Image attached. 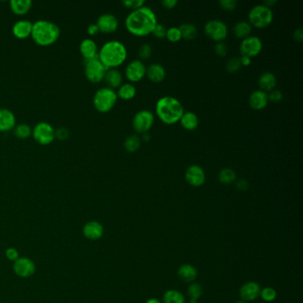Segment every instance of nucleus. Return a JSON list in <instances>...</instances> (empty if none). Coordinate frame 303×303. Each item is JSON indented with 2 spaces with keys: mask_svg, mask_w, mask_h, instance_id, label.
Masks as SVG:
<instances>
[{
  "mask_svg": "<svg viewBox=\"0 0 303 303\" xmlns=\"http://www.w3.org/2000/svg\"><path fill=\"white\" fill-rule=\"evenodd\" d=\"M125 24L130 33L137 37H145L152 33L158 24V18L152 8L144 6L131 12L126 16Z\"/></svg>",
  "mask_w": 303,
  "mask_h": 303,
  "instance_id": "nucleus-1",
  "label": "nucleus"
},
{
  "mask_svg": "<svg viewBox=\"0 0 303 303\" xmlns=\"http://www.w3.org/2000/svg\"><path fill=\"white\" fill-rule=\"evenodd\" d=\"M98 58L107 69H117L126 62L127 49L120 41H108L99 50Z\"/></svg>",
  "mask_w": 303,
  "mask_h": 303,
  "instance_id": "nucleus-2",
  "label": "nucleus"
},
{
  "mask_svg": "<svg viewBox=\"0 0 303 303\" xmlns=\"http://www.w3.org/2000/svg\"><path fill=\"white\" fill-rule=\"evenodd\" d=\"M184 112L182 104L175 97H161L156 104V114L167 125L179 122Z\"/></svg>",
  "mask_w": 303,
  "mask_h": 303,
  "instance_id": "nucleus-3",
  "label": "nucleus"
},
{
  "mask_svg": "<svg viewBox=\"0 0 303 303\" xmlns=\"http://www.w3.org/2000/svg\"><path fill=\"white\" fill-rule=\"evenodd\" d=\"M61 35L60 27L51 21L38 20L33 22L31 36L34 42L41 46L55 44Z\"/></svg>",
  "mask_w": 303,
  "mask_h": 303,
  "instance_id": "nucleus-4",
  "label": "nucleus"
},
{
  "mask_svg": "<svg viewBox=\"0 0 303 303\" xmlns=\"http://www.w3.org/2000/svg\"><path fill=\"white\" fill-rule=\"evenodd\" d=\"M117 100H118V95H117V92H115L114 89L104 86L98 89L95 92L92 98V104L99 112L106 113L114 108L117 104Z\"/></svg>",
  "mask_w": 303,
  "mask_h": 303,
  "instance_id": "nucleus-5",
  "label": "nucleus"
},
{
  "mask_svg": "<svg viewBox=\"0 0 303 303\" xmlns=\"http://www.w3.org/2000/svg\"><path fill=\"white\" fill-rule=\"evenodd\" d=\"M274 15L272 9L268 8L267 6L263 4L256 5L248 14L249 23L251 26L263 29L270 25V23L273 21Z\"/></svg>",
  "mask_w": 303,
  "mask_h": 303,
  "instance_id": "nucleus-6",
  "label": "nucleus"
},
{
  "mask_svg": "<svg viewBox=\"0 0 303 303\" xmlns=\"http://www.w3.org/2000/svg\"><path fill=\"white\" fill-rule=\"evenodd\" d=\"M34 140L41 145H49L56 139V130L47 122L41 121L32 128Z\"/></svg>",
  "mask_w": 303,
  "mask_h": 303,
  "instance_id": "nucleus-7",
  "label": "nucleus"
},
{
  "mask_svg": "<svg viewBox=\"0 0 303 303\" xmlns=\"http://www.w3.org/2000/svg\"><path fill=\"white\" fill-rule=\"evenodd\" d=\"M107 70V68L104 66L98 57L85 61V77L92 83H100L103 81Z\"/></svg>",
  "mask_w": 303,
  "mask_h": 303,
  "instance_id": "nucleus-8",
  "label": "nucleus"
},
{
  "mask_svg": "<svg viewBox=\"0 0 303 303\" xmlns=\"http://www.w3.org/2000/svg\"><path fill=\"white\" fill-rule=\"evenodd\" d=\"M154 121H155V117L152 111L148 110L138 111L136 114L133 116V129L139 133H148L152 126L154 125Z\"/></svg>",
  "mask_w": 303,
  "mask_h": 303,
  "instance_id": "nucleus-9",
  "label": "nucleus"
},
{
  "mask_svg": "<svg viewBox=\"0 0 303 303\" xmlns=\"http://www.w3.org/2000/svg\"><path fill=\"white\" fill-rule=\"evenodd\" d=\"M205 33L216 42H222L228 36V26L221 20H210L205 25Z\"/></svg>",
  "mask_w": 303,
  "mask_h": 303,
  "instance_id": "nucleus-10",
  "label": "nucleus"
},
{
  "mask_svg": "<svg viewBox=\"0 0 303 303\" xmlns=\"http://www.w3.org/2000/svg\"><path fill=\"white\" fill-rule=\"evenodd\" d=\"M13 270L17 277L21 278H30L33 277L36 273L37 267L32 260L26 257L21 256L15 263H13Z\"/></svg>",
  "mask_w": 303,
  "mask_h": 303,
  "instance_id": "nucleus-11",
  "label": "nucleus"
},
{
  "mask_svg": "<svg viewBox=\"0 0 303 303\" xmlns=\"http://www.w3.org/2000/svg\"><path fill=\"white\" fill-rule=\"evenodd\" d=\"M263 47V41L259 37L249 36L242 40L239 49L241 56H248L251 58L258 56L262 52Z\"/></svg>",
  "mask_w": 303,
  "mask_h": 303,
  "instance_id": "nucleus-12",
  "label": "nucleus"
},
{
  "mask_svg": "<svg viewBox=\"0 0 303 303\" xmlns=\"http://www.w3.org/2000/svg\"><path fill=\"white\" fill-rule=\"evenodd\" d=\"M146 70L147 68L141 60H133L126 66V78L133 83L141 81L146 76Z\"/></svg>",
  "mask_w": 303,
  "mask_h": 303,
  "instance_id": "nucleus-13",
  "label": "nucleus"
},
{
  "mask_svg": "<svg viewBox=\"0 0 303 303\" xmlns=\"http://www.w3.org/2000/svg\"><path fill=\"white\" fill-rule=\"evenodd\" d=\"M206 173L197 165L189 166L185 172V180L192 187H201L206 182Z\"/></svg>",
  "mask_w": 303,
  "mask_h": 303,
  "instance_id": "nucleus-14",
  "label": "nucleus"
},
{
  "mask_svg": "<svg viewBox=\"0 0 303 303\" xmlns=\"http://www.w3.org/2000/svg\"><path fill=\"white\" fill-rule=\"evenodd\" d=\"M82 234L87 240H99L104 237V225L98 221H89L83 226Z\"/></svg>",
  "mask_w": 303,
  "mask_h": 303,
  "instance_id": "nucleus-15",
  "label": "nucleus"
},
{
  "mask_svg": "<svg viewBox=\"0 0 303 303\" xmlns=\"http://www.w3.org/2000/svg\"><path fill=\"white\" fill-rule=\"evenodd\" d=\"M96 25L103 33H113L119 28L118 18L112 14H103L97 19Z\"/></svg>",
  "mask_w": 303,
  "mask_h": 303,
  "instance_id": "nucleus-16",
  "label": "nucleus"
},
{
  "mask_svg": "<svg viewBox=\"0 0 303 303\" xmlns=\"http://www.w3.org/2000/svg\"><path fill=\"white\" fill-rule=\"evenodd\" d=\"M32 26H33V22H30L29 20H25V19L19 20L15 22L12 28V32L14 34V36L19 39H25L27 37L31 36Z\"/></svg>",
  "mask_w": 303,
  "mask_h": 303,
  "instance_id": "nucleus-17",
  "label": "nucleus"
},
{
  "mask_svg": "<svg viewBox=\"0 0 303 303\" xmlns=\"http://www.w3.org/2000/svg\"><path fill=\"white\" fill-rule=\"evenodd\" d=\"M261 290L262 289L258 283L254 281L247 282L241 286L239 294L244 301H251L260 297Z\"/></svg>",
  "mask_w": 303,
  "mask_h": 303,
  "instance_id": "nucleus-18",
  "label": "nucleus"
},
{
  "mask_svg": "<svg viewBox=\"0 0 303 303\" xmlns=\"http://www.w3.org/2000/svg\"><path fill=\"white\" fill-rule=\"evenodd\" d=\"M16 126V118L13 111L7 108L0 109V132H8Z\"/></svg>",
  "mask_w": 303,
  "mask_h": 303,
  "instance_id": "nucleus-19",
  "label": "nucleus"
},
{
  "mask_svg": "<svg viewBox=\"0 0 303 303\" xmlns=\"http://www.w3.org/2000/svg\"><path fill=\"white\" fill-rule=\"evenodd\" d=\"M79 51L85 61V60L93 59L98 57L99 49L96 42L92 38L87 37L81 41V43L79 44Z\"/></svg>",
  "mask_w": 303,
  "mask_h": 303,
  "instance_id": "nucleus-20",
  "label": "nucleus"
},
{
  "mask_svg": "<svg viewBox=\"0 0 303 303\" xmlns=\"http://www.w3.org/2000/svg\"><path fill=\"white\" fill-rule=\"evenodd\" d=\"M269 104L268 94L267 92H263L262 90H256L251 92L249 97V105L251 109L256 111H261L267 107Z\"/></svg>",
  "mask_w": 303,
  "mask_h": 303,
  "instance_id": "nucleus-21",
  "label": "nucleus"
},
{
  "mask_svg": "<svg viewBox=\"0 0 303 303\" xmlns=\"http://www.w3.org/2000/svg\"><path fill=\"white\" fill-rule=\"evenodd\" d=\"M146 76L148 77L150 81L154 82V83H159V82L163 81L166 78L167 71L161 64L153 63L147 68Z\"/></svg>",
  "mask_w": 303,
  "mask_h": 303,
  "instance_id": "nucleus-22",
  "label": "nucleus"
},
{
  "mask_svg": "<svg viewBox=\"0 0 303 303\" xmlns=\"http://www.w3.org/2000/svg\"><path fill=\"white\" fill-rule=\"evenodd\" d=\"M258 84H259L260 90H262L263 92H269L276 87L277 78L272 72L266 71L260 76Z\"/></svg>",
  "mask_w": 303,
  "mask_h": 303,
  "instance_id": "nucleus-23",
  "label": "nucleus"
},
{
  "mask_svg": "<svg viewBox=\"0 0 303 303\" xmlns=\"http://www.w3.org/2000/svg\"><path fill=\"white\" fill-rule=\"evenodd\" d=\"M177 276L181 281L185 283H193L197 277L196 268L190 264L181 265L177 271Z\"/></svg>",
  "mask_w": 303,
  "mask_h": 303,
  "instance_id": "nucleus-24",
  "label": "nucleus"
},
{
  "mask_svg": "<svg viewBox=\"0 0 303 303\" xmlns=\"http://www.w3.org/2000/svg\"><path fill=\"white\" fill-rule=\"evenodd\" d=\"M104 80L111 89L119 88L122 85L123 76L118 69H108Z\"/></svg>",
  "mask_w": 303,
  "mask_h": 303,
  "instance_id": "nucleus-25",
  "label": "nucleus"
},
{
  "mask_svg": "<svg viewBox=\"0 0 303 303\" xmlns=\"http://www.w3.org/2000/svg\"><path fill=\"white\" fill-rule=\"evenodd\" d=\"M179 122L181 123V126L184 129L193 131L198 126L199 119L196 114L192 111H187L183 113Z\"/></svg>",
  "mask_w": 303,
  "mask_h": 303,
  "instance_id": "nucleus-26",
  "label": "nucleus"
},
{
  "mask_svg": "<svg viewBox=\"0 0 303 303\" xmlns=\"http://www.w3.org/2000/svg\"><path fill=\"white\" fill-rule=\"evenodd\" d=\"M31 8H32L31 0H11L10 1V8L15 15H26Z\"/></svg>",
  "mask_w": 303,
  "mask_h": 303,
  "instance_id": "nucleus-27",
  "label": "nucleus"
},
{
  "mask_svg": "<svg viewBox=\"0 0 303 303\" xmlns=\"http://www.w3.org/2000/svg\"><path fill=\"white\" fill-rule=\"evenodd\" d=\"M234 35L238 38L244 39L249 37L251 32V25L246 21L238 22L233 27Z\"/></svg>",
  "mask_w": 303,
  "mask_h": 303,
  "instance_id": "nucleus-28",
  "label": "nucleus"
},
{
  "mask_svg": "<svg viewBox=\"0 0 303 303\" xmlns=\"http://www.w3.org/2000/svg\"><path fill=\"white\" fill-rule=\"evenodd\" d=\"M136 88L131 83H125L119 87V91L117 92V95L123 100H131L136 95Z\"/></svg>",
  "mask_w": 303,
  "mask_h": 303,
  "instance_id": "nucleus-29",
  "label": "nucleus"
},
{
  "mask_svg": "<svg viewBox=\"0 0 303 303\" xmlns=\"http://www.w3.org/2000/svg\"><path fill=\"white\" fill-rule=\"evenodd\" d=\"M181 30V37L187 40H192L197 36V29L196 27L190 22H184L181 26L179 27Z\"/></svg>",
  "mask_w": 303,
  "mask_h": 303,
  "instance_id": "nucleus-30",
  "label": "nucleus"
},
{
  "mask_svg": "<svg viewBox=\"0 0 303 303\" xmlns=\"http://www.w3.org/2000/svg\"><path fill=\"white\" fill-rule=\"evenodd\" d=\"M218 179L222 184L229 185L237 180V174L235 173V171L231 168L226 167L220 171Z\"/></svg>",
  "mask_w": 303,
  "mask_h": 303,
  "instance_id": "nucleus-31",
  "label": "nucleus"
},
{
  "mask_svg": "<svg viewBox=\"0 0 303 303\" xmlns=\"http://www.w3.org/2000/svg\"><path fill=\"white\" fill-rule=\"evenodd\" d=\"M164 303H185V297L176 290H168L163 297Z\"/></svg>",
  "mask_w": 303,
  "mask_h": 303,
  "instance_id": "nucleus-32",
  "label": "nucleus"
},
{
  "mask_svg": "<svg viewBox=\"0 0 303 303\" xmlns=\"http://www.w3.org/2000/svg\"><path fill=\"white\" fill-rule=\"evenodd\" d=\"M141 139L140 137L137 135H130L125 140L124 147L126 152H135L141 147Z\"/></svg>",
  "mask_w": 303,
  "mask_h": 303,
  "instance_id": "nucleus-33",
  "label": "nucleus"
},
{
  "mask_svg": "<svg viewBox=\"0 0 303 303\" xmlns=\"http://www.w3.org/2000/svg\"><path fill=\"white\" fill-rule=\"evenodd\" d=\"M14 132H15V136L19 139L24 140V139L29 138L32 134V128L28 124L21 123L17 126H15Z\"/></svg>",
  "mask_w": 303,
  "mask_h": 303,
  "instance_id": "nucleus-34",
  "label": "nucleus"
},
{
  "mask_svg": "<svg viewBox=\"0 0 303 303\" xmlns=\"http://www.w3.org/2000/svg\"><path fill=\"white\" fill-rule=\"evenodd\" d=\"M203 286L197 283H191L188 287V296L190 301H197L203 294Z\"/></svg>",
  "mask_w": 303,
  "mask_h": 303,
  "instance_id": "nucleus-35",
  "label": "nucleus"
},
{
  "mask_svg": "<svg viewBox=\"0 0 303 303\" xmlns=\"http://www.w3.org/2000/svg\"><path fill=\"white\" fill-rule=\"evenodd\" d=\"M240 59L239 57H232L226 63V70L229 73H236L241 69Z\"/></svg>",
  "mask_w": 303,
  "mask_h": 303,
  "instance_id": "nucleus-36",
  "label": "nucleus"
},
{
  "mask_svg": "<svg viewBox=\"0 0 303 303\" xmlns=\"http://www.w3.org/2000/svg\"><path fill=\"white\" fill-rule=\"evenodd\" d=\"M260 296L262 297L263 300H265L267 302H270L277 298V292L272 287H265L261 290Z\"/></svg>",
  "mask_w": 303,
  "mask_h": 303,
  "instance_id": "nucleus-37",
  "label": "nucleus"
},
{
  "mask_svg": "<svg viewBox=\"0 0 303 303\" xmlns=\"http://www.w3.org/2000/svg\"><path fill=\"white\" fill-rule=\"evenodd\" d=\"M166 37L168 40L174 42V43L181 40L182 37H181V30L179 29V27H171L169 29H167Z\"/></svg>",
  "mask_w": 303,
  "mask_h": 303,
  "instance_id": "nucleus-38",
  "label": "nucleus"
},
{
  "mask_svg": "<svg viewBox=\"0 0 303 303\" xmlns=\"http://www.w3.org/2000/svg\"><path fill=\"white\" fill-rule=\"evenodd\" d=\"M152 45L149 44H141V46L138 49V56L142 60H147L152 56Z\"/></svg>",
  "mask_w": 303,
  "mask_h": 303,
  "instance_id": "nucleus-39",
  "label": "nucleus"
},
{
  "mask_svg": "<svg viewBox=\"0 0 303 303\" xmlns=\"http://www.w3.org/2000/svg\"><path fill=\"white\" fill-rule=\"evenodd\" d=\"M122 4L126 8L133 9V10H136V9L144 7L145 1L144 0H124L122 1Z\"/></svg>",
  "mask_w": 303,
  "mask_h": 303,
  "instance_id": "nucleus-40",
  "label": "nucleus"
},
{
  "mask_svg": "<svg viewBox=\"0 0 303 303\" xmlns=\"http://www.w3.org/2000/svg\"><path fill=\"white\" fill-rule=\"evenodd\" d=\"M267 94H268L269 102H271V103L277 104V103H279V102L283 100V93H282L280 90L273 89L270 92H267Z\"/></svg>",
  "mask_w": 303,
  "mask_h": 303,
  "instance_id": "nucleus-41",
  "label": "nucleus"
},
{
  "mask_svg": "<svg viewBox=\"0 0 303 303\" xmlns=\"http://www.w3.org/2000/svg\"><path fill=\"white\" fill-rule=\"evenodd\" d=\"M5 255H6V258L9 260L12 263H15L16 260H18L21 257L18 250L15 247L7 248V250L5 251Z\"/></svg>",
  "mask_w": 303,
  "mask_h": 303,
  "instance_id": "nucleus-42",
  "label": "nucleus"
},
{
  "mask_svg": "<svg viewBox=\"0 0 303 303\" xmlns=\"http://www.w3.org/2000/svg\"><path fill=\"white\" fill-rule=\"evenodd\" d=\"M219 4L226 11H233L237 8V2L236 0H220Z\"/></svg>",
  "mask_w": 303,
  "mask_h": 303,
  "instance_id": "nucleus-43",
  "label": "nucleus"
},
{
  "mask_svg": "<svg viewBox=\"0 0 303 303\" xmlns=\"http://www.w3.org/2000/svg\"><path fill=\"white\" fill-rule=\"evenodd\" d=\"M167 29L165 25L158 23L154 28L152 34L157 38H164V37H166V35H167Z\"/></svg>",
  "mask_w": 303,
  "mask_h": 303,
  "instance_id": "nucleus-44",
  "label": "nucleus"
},
{
  "mask_svg": "<svg viewBox=\"0 0 303 303\" xmlns=\"http://www.w3.org/2000/svg\"><path fill=\"white\" fill-rule=\"evenodd\" d=\"M215 51L217 56L223 57L228 54V46L223 41L217 42L215 45Z\"/></svg>",
  "mask_w": 303,
  "mask_h": 303,
  "instance_id": "nucleus-45",
  "label": "nucleus"
},
{
  "mask_svg": "<svg viewBox=\"0 0 303 303\" xmlns=\"http://www.w3.org/2000/svg\"><path fill=\"white\" fill-rule=\"evenodd\" d=\"M161 5L167 9H173L178 5V0H162Z\"/></svg>",
  "mask_w": 303,
  "mask_h": 303,
  "instance_id": "nucleus-46",
  "label": "nucleus"
},
{
  "mask_svg": "<svg viewBox=\"0 0 303 303\" xmlns=\"http://www.w3.org/2000/svg\"><path fill=\"white\" fill-rule=\"evenodd\" d=\"M293 38L294 40L297 41L298 43H301L303 40V29L301 27H299L298 29H296L293 32Z\"/></svg>",
  "mask_w": 303,
  "mask_h": 303,
  "instance_id": "nucleus-47",
  "label": "nucleus"
},
{
  "mask_svg": "<svg viewBox=\"0 0 303 303\" xmlns=\"http://www.w3.org/2000/svg\"><path fill=\"white\" fill-rule=\"evenodd\" d=\"M99 32H100V30H99V28L97 26L96 23H91V24L87 27V33H88L90 36H95V35H97Z\"/></svg>",
  "mask_w": 303,
  "mask_h": 303,
  "instance_id": "nucleus-48",
  "label": "nucleus"
},
{
  "mask_svg": "<svg viewBox=\"0 0 303 303\" xmlns=\"http://www.w3.org/2000/svg\"><path fill=\"white\" fill-rule=\"evenodd\" d=\"M248 187H249V183H248V181L246 180L240 179L239 181H237V188L239 190H243V191L246 190L248 189Z\"/></svg>",
  "mask_w": 303,
  "mask_h": 303,
  "instance_id": "nucleus-49",
  "label": "nucleus"
},
{
  "mask_svg": "<svg viewBox=\"0 0 303 303\" xmlns=\"http://www.w3.org/2000/svg\"><path fill=\"white\" fill-rule=\"evenodd\" d=\"M68 135H69V132L65 128H60L58 131H56V137H58L61 140L66 139Z\"/></svg>",
  "mask_w": 303,
  "mask_h": 303,
  "instance_id": "nucleus-50",
  "label": "nucleus"
},
{
  "mask_svg": "<svg viewBox=\"0 0 303 303\" xmlns=\"http://www.w3.org/2000/svg\"><path fill=\"white\" fill-rule=\"evenodd\" d=\"M240 59L241 65L242 66H249L251 63V58L248 57V56H241L239 57Z\"/></svg>",
  "mask_w": 303,
  "mask_h": 303,
  "instance_id": "nucleus-51",
  "label": "nucleus"
},
{
  "mask_svg": "<svg viewBox=\"0 0 303 303\" xmlns=\"http://www.w3.org/2000/svg\"><path fill=\"white\" fill-rule=\"evenodd\" d=\"M277 2V0H265V1H264V4L263 5H265L268 8H271V7H272L273 5L276 4Z\"/></svg>",
  "mask_w": 303,
  "mask_h": 303,
  "instance_id": "nucleus-52",
  "label": "nucleus"
},
{
  "mask_svg": "<svg viewBox=\"0 0 303 303\" xmlns=\"http://www.w3.org/2000/svg\"><path fill=\"white\" fill-rule=\"evenodd\" d=\"M142 140L145 141H147L148 142L149 140H150V136H149V134L148 133H143V137H142Z\"/></svg>",
  "mask_w": 303,
  "mask_h": 303,
  "instance_id": "nucleus-53",
  "label": "nucleus"
},
{
  "mask_svg": "<svg viewBox=\"0 0 303 303\" xmlns=\"http://www.w3.org/2000/svg\"><path fill=\"white\" fill-rule=\"evenodd\" d=\"M145 303H162L158 299H149Z\"/></svg>",
  "mask_w": 303,
  "mask_h": 303,
  "instance_id": "nucleus-54",
  "label": "nucleus"
},
{
  "mask_svg": "<svg viewBox=\"0 0 303 303\" xmlns=\"http://www.w3.org/2000/svg\"><path fill=\"white\" fill-rule=\"evenodd\" d=\"M235 303H247L246 302V301H244V300H243V299H241V300H237V301H236V302Z\"/></svg>",
  "mask_w": 303,
  "mask_h": 303,
  "instance_id": "nucleus-55",
  "label": "nucleus"
},
{
  "mask_svg": "<svg viewBox=\"0 0 303 303\" xmlns=\"http://www.w3.org/2000/svg\"><path fill=\"white\" fill-rule=\"evenodd\" d=\"M189 303H197L196 302V301H190V302Z\"/></svg>",
  "mask_w": 303,
  "mask_h": 303,
  "instance_id": "nucleus-56",
  "label": "nucleus"
}]
</instances>
